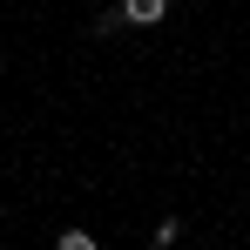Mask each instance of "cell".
<instances>
[{"label": "cell", "instance_id": "cell-1", "mask_svg": "<svg viewBox=\"0 0 250 250\" xmlns=\"http://www.w3.org/2000/svg\"><path fill=\"white\" fill-rule=\"evenodd\" d=\"M169 14V0H122V21H135V27H156Z\"/></svg>", "mask_w": 250, "mask_h": 250}]
</instances>
